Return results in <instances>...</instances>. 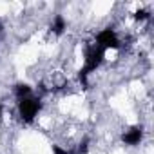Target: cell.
<instances>
[{
  "label": "cell",
  "instance_id": "cell-9",
  "mask_svg": "<svg viewBox=\"0 0 154 154\" xmlns=\"http://www.w3.org/2000/svg\"><path fill=\"white\" fill-rule=\"evenodd\" d=\"M4 111H6V107H4V103H2V102H0V118L4 116Z\"/></svg>",
  "mask_w": 154,
  "mask_h": 154
},
{
  "label": "cell",
  "instance_id": "cell-1",
  "mask_svg": "<svg viewBox=\"0 0 154 154\" xmlns=\"http://www.w3.org/2000/svg\"><path fill=\"white\" fill-rule=\"evenodd\" d=\"M44 109L42 94H31L17 102V116L22 125H31Z\"/></svg>",
  "mask_w": 154,
  "mask_h": 154
},
{
  "label": "cell",
  "instance_id": "cell-5",
  "mask_svg": "<svg viewBox=\"0 0 154 154\" xmlns=\"http://www.w3.org/2000/svg\"><path fill=\"white\" fill-rule=\"evenodd\" d=\"M65 31H67V20L62 13H56L53 17V20L49 22V33L54 36H62Z\"/></svg>",
  "mask_w": 154,
  "mask_h": 154
},
{
  "label": "cell",
  "instance_id": "cell-7",
  "mask_svg": "<svg viewBox=\"0 0 154 154\" xmlns=\"http://www.w3.org/2000/svg\"><path fill=\"white\" fill-rule=\"evenodd\" d=\"M132 18H134L138 24H145V22H149V20L152 18V13H150V9H147V8H140V9L132 15Z\"/></svg>",
  "mask_w": 154,
  "mask_h": 154
},
{
  "label": "cell",
  "instance_id": "cell-8",
  "mask_svg": "<svg viewBox=\"0 0 154 154\" xmlns=\"http://www.w3.org/2000/svg\"><path fill=\"white\" fill-rule=\"evenodd\" d=\"M89 149H91V140L85 136L78 145H76V149H74V154H89Z\"/></svg>",
  "mask_w": 154,
  "mask_h": 154
},
{
  "label": "cell",
  "instance_id": "cell-2",
  "mask_svg": "<svg viewBox=\"0 0 154 154\" xmlns=\"http://www.w3.org/2000/svg\"><path fill=\"white\" fill-rule=\"evenodd\" d=\"M103 60H105V51L102 47H98L94 42L85 44V49H84V65H82L80 71H84L85 74L91 76L96 69L102 67Z\"/></svg>",
  "mask_w": 154,
  "mask_h": 154
},
{
  "label": "cell",
  "instance_id": "cell-3",
  "mask_svg": "<svg viewBox=\"0 0 154 154\" xmlns=\"http://www.w3.org/2000/svg\"><path fill=\"white\" fill-rule=\"evenodd\" d=\"M94 44H96L98 47H102L105 53H107L109 49L116 51V49H122V47H123V40L118 36L116 29L111 27V26H107V27H103V29H100V31L96 33Z\"/></svg>",
  "mask_w": 154,
  "mask_h": 154
},
{
  "label": "cell",
  "instance_id": "cell-4",
  "mask_svg": "<svg viewBox=\"0 0 154 154\" xmlns=\"http://www.w3.org/2000/svg\"><path fill=\"white\" fill-rule=\"evenodd\" d=\"M143 136H145L143 125H132V127L125 129V131L120 134V141H122V145L134 149V147H140V145H141Z\"/></svg>",
  "mask_w": 154,
  "mask_h": 154
},
{
  "label": "cell",
  "instance_id": "cell-6",
  "mask_svg": "<svg viewBox=\"0 0 154 154\" xmlns=\"http://www.w3.org/2000/svg\"><path fill=\"white\" fill-rule=\"evenodd\" d=\"M31 94H35V89H33L29 84H26V82H18V84L13 85V96H15L17 102L22 100V98H27V96H31Z\"/></svg>",
  "mask_w": 154,
  "mask_h": 154
}]
</instances>
